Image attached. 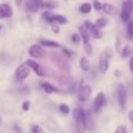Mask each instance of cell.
<instances>
[{"label": "cell", "mask_w": 133, "mask_h": 133, "mask_svg": "<svg viewBox=\"0 0 133 133\" xmlns=\"http://www.w3.org/2000/svg\"><path fill=\"white\" fill-rule=\"evenodd\" d=\"M40 44L44 47H49V48H60V43L56 41H50V40H41Z\"/></svg>", "instance_id": "16"}, {"label": "cell", "mask_w": 133, "mask_h": 133, "mask_svg": "<svg viewBox=\"0 0 133 133\" xmlns=\"http://www.w3.org/2000/svg\"><path fill=\"white\" fill-rule=\"evenodd\" d=\"M1 29H2V25L0 23V32H1Z\"/></svg>", "instance_id": "36"}, {"label": "cell", "mask_w": 133, "mask_h": 133, "mask_svg": "<svg viewBox=\"0 0 133 133\" xmlns=\"http://www.w3.org/2000/svg\"><path fill=\"white\" fill-rule=\"evenodd\" d=\"M74 119L76 123V131L77 133H84L88 126L87 113L82 108H76L74 110Z\"/></svg>", "instance_id": "1"}, {"label": "cell", "mask_w": 133, "mask_h": 133, "mask_svg": "<svg viewBox=\"0 0 133 133\" xmlns=\"http://www.w3.org/2000/svg\"><path fill=\"white\" fill-rule=\"evenodd\" d=\"M115 133H127V129L125 125H119V126L116 129Z\"/></svg>", "instance_id": "26"}, {"label": "cell", "mask_w": 133, "mask_h": 133, "mask_svg": "<svg viewBox=\"0 0 133 133\" xmlns=\"http://www.w3.org/2000/svg\"><path fill=\"white\" fill-rule=\"evenodd\" d=\"M27 7L30 12H37L40 8L43 7V1L42 0H29L27 2Z\"/></svg>", "instance_id": "13"}, {"label": "cell", "mask_w": 133, "mask_h": 133, "mask_svg": "<svg viewBox=\"0 0 133 133\" xmlns=\"http://www.w3.org/2000/svg\"><path fill=\"white\" fill-rule=\"evenodd\" d=\"M91 8H92L91 4H89V2H84V4L81 5L79 11L82 12V13H84V14H88V13H90V12H91Z\"/></svg>", "instance_id": "21"}, {"label": "cell", "mask_w": 133, "mask_h": 133, "mask_svg": "<svg viewBox=\"0 0 133 133\" xmlns=\"http://www.w3.org/2000/svg\"><path fill=\"white\" fill-rule=\"evenodd\" d=\"M79 66L83 71H88L90 69V62L85 56H83V57L79 60Z\"/></svg>", "instance_id": "17"}, {"label": "cell", "mask_w": 133, "mask_h": 133, "mask_svg": "<svg viewBox=\"0 0 133 133\" xmlns=\"http://www.w3.org/2000/svg\"><path fill=\"white\" fill-rule=\"evenodd\" d=\"M2 123H4V122H2V118H1V116H0V126L2 125Z\"/></svg>", "instance_id": "35"}, {"label": "cell", "mask_w": 133, "mask_h": 133, "mask_svg": "<svg viewBox=\"0 0 133 133\" xmlns=\"http://www.w3.org/2000/svg\"><path fill=\"white\" fill-rule=\"evenodd\" d=\"M132 53H133L132 47L131 46H125L124 48H123V50H122V57L123 58L129 57V56L132 55Z\"/></svg>", "instance_id": "20"}, {"label": "cell", "mask_w": 133, "mask_h": 133, "mask_svg": "<svg viewBox=\"0 0 133 133\" xmlns=\"http://www.w3.org/2000/svg\"><path fill=\"white\" fill-rule=\"evenodd\" d=\"M129 66H130V71H131V72H133V55L131 56V58H130Z\"/></svg>", "instance_id": "31"}, {"label": "cell", "mask_w": 133, "mask_h": 133, "mask_svg": "<svg viewBox=\"0 0 133 133\" xmlns=\"http://www.w3.org/2000/svg\"><path fill=\"white\" fill-rule=\"evenodd\" d=\"M79 33H81V39H82V41H83V44H89V40H90V33H89V30L87 29V27L85 26H79Z\"/></svg>", "instance_id": "14"}, {"label": "cell", "mask_w": 133, "mask_h": 133, "mask_svg": "<svg viewBox=\"0 0 133 133\" xmlns=\"http://www.w3.org/2000/svg\"><path fill=\"white\" fill-rule=\"evenodd\" d=\"M103 7H104V4L97 1V0L94 2V8L96 9V11H103Z\"/></svg>", "instance_id": "27"}, {"label": "cell", "mask_w": 133, "mask_h": 133, "mask_svg": "<svg viewBox=\"0 0 133 133\" xmlns=\"http://www.w3.org/2000/svg\"><path fill=\"white\" fill-rule=\"evenodd\" d=\"M104 104H105V95H104V92H99L94 101V110L98 112L104 106Z\"/></svg>", "instance_id": "10"}, {"label": "cell", "mask_w": 133, "mask_h": 133, "mask_svg": "<svg viewBox=\"0 0 133 133\" xmlns=\"http://www.w3.org/2000/svg\"><path fill=\"white\" fill-rule=\"evenodd\" d=\"M60 110L62 113H64V115H68L69 112H70V109H69V106L66 105V104H61L60 105Z\"/></svg>", "instance_id": "25"}, {"label": "cell", "mask_w": 133, "mask_h": 133, "mask_svg": "<svg viewBox=\"0 0 133 133\" xmlns=\"http://www.w3.org/2000/svg\"><path fill=\"white\" fill-rule=\"evenodd\" d=\"M30 131H32V133H44L43 129H42L40 125H33Z\"/></svg>", "instance_id": "24"}, {"label": "cell", "mask_w": 133, "mask_h": 133, "mask_svg": "<svg viewBox=\"0 0 133 133\" xmlns=\"http://www.w3.org/2000/svg\"><path fill=\"white\" fill-rule=\"evenodd\" d=\"M103 11L105 12L106 14H110V15H113L116 14V7L111 4H104V7H103Z\"/></svg>", "instance_id": "19"}, {"label": "cell", "mask_w": 133, "mask_h": 133, "mask_svg": "<svg viewBox=\"0 0 133 133\" xmlns=\"http://www.w3.org/2000/svg\"><path fill=\"white\" fill-rule=\"evenodd\" d=\"M14 131H15V133H22V131L20 130L19 126H14Z\"/></svg>", "instance_id": "33"}, {"label": "cell", "mask_w": 133, "mask_h": 133, "mask_svg": "<svg viewBox=\"0 0 133 133\" xmlns=\"http://www.w3.org/2000/svg\"><path fill=\"white\" fill-rule=\"evenodd\" d=\"M117 98L120 109L124 110L126 108V103H127V90L124 84H119L117 87Z\"/></svg>", "instance_id": "5"}, {"label": "cell", "mask_w": 133, "mask_h": 133, "mask_svg": "<svg viewBox=\"0 0 133 133\" xmlns=\"http://www.w3.org/2000/svg\"><path fill=\"white\" fill-rule=\"evenodd\" d=\"M129 119H130V122H131V125L133 127V109L129 112Z\"/></svg>", "instance_id": "32"}, {"label": "cell", "mask_w": 133, "mask_h": 133, "mask_svg": "<svg viewBox=\"0 0 133 133\" xmlns=\"http://www.w3.org/2000/svg\"><path fill=\"white\" fill-rule=\"evenodd\" d=\"M43 18L49 22H57V23H66L68 20L64 15H60V14H51L50 12H46L43 13Z\"/></svg>", "instance_id": "6"}, {"label": "cell", "mask_w": 133, "mask_h": 133, "mask_svg": "<svg viewBox=\"0 0 133 133\" xmlns=\"http://www.w3.org/2000/svg\"><path fill=\"white\" fill-rule=\"evenodd\" d=\"M91 94H92V89L90 85H88V84L82 85L79 89V92H78V99L81 102H87L90 98Z\"/></svg>", "instance_id": "8"}, {"label": "cell", "mask_w": 133, "mask_h": 133, "mask_svg": "<svg viewBox=\"0 0 133 133\" xmlns=\"http://www.w3.org/2000/svg\"><path fill=\"white\" fill-rule=\"evenodd\" d=\"M13 15V9L9 4H0V19H8Z\"/></svg>", "instance_id": "9"}, {"label": "cell", "mask_w": 133, "mask_h": 133, "mask_svg": "<svg viewBox=\"0 0 133 133\" xmlns=\"http://www.w3.org/2000/svg\"><path fill=\"white\" fill-rule=\"evenodd\" d=\"M133 13V7L131 0H123L122 1V13H120V19L123 22H129L131 20V16Z\"/></svg>", "instance_id": "2"}, {"label": "cell", "mask_w": 133, "mask_h": 133, "mask_svg": "<svg viewBox=\"0 0 133 133\" xmlns=\"http://www.w3.org/2000/svg\"><path fill=\"white\" fill-rule=\"evenodd\" d=\"M131 2H132V7H133V0H131Z\"/></svg>", "instance_id": "37"}, {"label": "cell", "mask_w": 133, "mask_h": 133, "mask_svg": "<svg viewBox=\"0 0 133 133\" xmlns=\"http://www.w3.org/2000/svg\"><path fill=\"white\" fill-rule=\"evenodd\" d=\"M28 54H29L32 57L34 58H42L44 55V51H43V48L41 47V44H33V46L29 47L28 49Z\"/></svg>", "instance_id": "7"}, {"label": "cell", "mask_w": 133, "mask_h": 133, "mask_svg": "<svg viewBox=\"0 0 133 133\" xmlns=\"http://www.w3.org/2000/svg\"><path fill=\"white\" fill-rule=\"evenodd\" d=\"M95 25L97 26V28L98 29H102V28H104L106 25H108V20L106 19H104V18H101V19H98V20L96 21V23Z\"/></svg>", "instance_id": "22"}, {"label": "cell", "mask_w": 133, "mask_h": 133, "mask_svg": "<svg viewBox=\"0 0 133 133\" xmlns=\"http://www.w3.org/2000/svg\"><path fill=\"white\" fill-rule=\"evenodd\" d=\"M84 49H85V51H87L88 54H92V47L90 46V43H89V44H85V46H84Z\"/></svg>", "instance_id": "30"}, {"label": "cell", "mask_w": 133, "mask_h": 133, "mask_svg": "<svg viewBox=\"0 0 133 133\" xmlns=\"http://www.w3.org/2000/svg\"><path fill=\"white\" fill-rule=\"evenodd\" d=\"M126 34H127V39L133 41V19H131V20L127 22Z\"/></svg>", "instance_id": "18"}, {"label": "cell", "mask_w": 133, "mask_h": 133, "mask_svg": "<svg viewBox=\"0 0 133 133\" xmlns=\"http://www.w3.org/2000/svg\"><path fill=\"white\" fill-rule=\"evenodd\" d=\"M111 53L109 54V49L106 51L101 54L99 56V60H98V68L99 71L102 74H105L106 71L109 70V65H110V57H111Z\"/></svg>", "instance_id": "3"}, {"label": "cell", "mask_w": 133, "mask_h": 133, "mask_svg": "<svg viewBox=\"0 0 133 133\" xmlns=\"http://www.w3.org/2000/svg\"><path fill=\"white\" fill-rule=\"evenodd\" d=\"M26 63H27L28 66H29L33 71H35V74H36L37 76H40V77L44 76V70L41 68V65H40L37 62H35L34 60H27Z\"/></svg>", "instance_id": "11"}, {"label": "cell", "mask_w": 133, "mask_h": 133, "mask_svg": "<svg viewBox=\"0 0 133 133\" xmlns=\"http://www.w3.org/2000/svg\"><path fill=\"white\" fill-rule=\"evenodd\" d=\"M84 26L87 27V29L89 30V33L91 34V36H94L95 39H99L101 37V33H99V29L97 28V26L95 23L90 22V21H87L84 23Z\"/></svg>", "instance_id": "12"}, {"label": "cell", "mask_w": 133, "mask_h": 133, "mask_svg": "<svg viewBox=\"0 0 133 133\" xmlns=\"http://www.w3.org/2000/svg\"><path fill=\"white\" fill-rule=\"evenodd\" d=\"M41 88L43 89L44 92H47V94H54V92H57L58 91L57 88H55L53 84H50V83H48V82L41 83Z\"/></svg>", "instance_id": "15"}, {"label": "cell", "mask_w": 133, "mask_h": 133, "mask_svg": "<svg viewBox=\"0 0 133 133\" xmlns=\"http://www.w3.org/2000/svg\"><path fill=\"white\" fill-rule=\"evenodd\" d=\"M57 2L56 1H43V7L42 8H55L57 7Z\"/></svg>", "instance_id": "23"}, {"label": "cell", "mask_w": 133, "mask_h": 133, "mask_svg": "<svg viewBox=\"0 0 133 133\" xmlns=\"http://www.w3.org/2000/svg\"><path fill=\"white\" fill-rule=\"evenodd\" d=\"M71 40H72V42H75V43H78V42H79V40H82V39H81V35L74 34L72 37H71Z\"/></svg>", "instance_id": "28"}, {"label": "cell", "mask_w": 133, "mask_h": 133, "mask_svg": "<svg viewBox=\"0 0 133 133\" xmlns=\"http://www.w3.org/2000/svg\"><path fill=\"white\" fill-rule=\"evenodd\" d=\"M21 1H22V0H15V4L18 5V6H20V5H21Z\"/></svg>", "instance_id": "34"}, {"label": "cell", "mask_w": 133, "mask_h": 133, "mask_svg": "<svg viewBox=\"0 0 133 133\" xmlns=\"http://www.w3.org/2000/svg\"><path fill=\"white\" fill-rule=\"evenodd\" d=\"M29 70H30V68L28 66L27 63H22V64H20L18 68L15 69V71H14V79L18 81V82L23 81L25 78L28 77V75H29Z\"/></svg>", "instance_id": "4"}, {"label": "cell", "mask_w": 133, "mask_h": 133, "mask_svg": "<svg viewBox=\"0 0 133 133\" xmlns=\"http://www.w3.org/2000/svg\"><path fill=\"white\" fill-rule=\"evenodd\" d=\"M29 105H30V103L28 101L23 102V103H22V110L23 111H28V110H29Z\"/></svg>", "instance_id": "29"}]
</instances>
